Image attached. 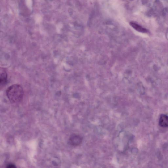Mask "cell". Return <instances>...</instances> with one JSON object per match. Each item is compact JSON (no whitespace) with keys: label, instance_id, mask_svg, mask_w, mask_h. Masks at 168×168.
<instances>
[{"label":"cell","instance_id":"obj_4","mask_svg":"<svg viewBox=\"0 0 168 168\" xmlns=\"http://www.w3.org/2000/svg\"><path fill=\"white\" fill-rule=\"evenodd\" d=\"M130 24L134 29L139 32L142 33H147L148 32L147 29L135 22H131Z\"/></svg>","mask_w":168,"mask_h":168},{"label":"cell","instance_id":"obj_1","mask_svg":"<svg viewBox=\"0 0 168 168\" xmlns=\"http://www.w3.org/2000/svg\"><path fill=\"white\" fill-rule=\"evenodd\" d=\"M6 94L11 102L14 103H18L23 100L24 90L23 87L19 84H13L7 89Z\"/></svg>","mask_w":168,"mask_h":168},{"label":"cell","instance_id":"obj_6","mask_svg":"<svg viewBox=\"0 0 168 168\" xmlns=\"http://www.w3.org/2000/svg\"><path fill=\"white\" fill-rule=\"evenodd\" d=\"M7 167L9 168H15L16 167L15 165L14 164H8V165H7Z\"/></svg>","mask_w":168,"mask_h":168},{"label":"cell","instance_id":"obj_3","mask_svg":"<svg viewBox=\"0 0 168 168\" xmlns=\"http://www.w3.org/2000/svg\"><path fill=\"white\" fill-rule=\"evenodd\" d=\"M7 74L5 68L1 67L0 71V84L1 87L6 84L7 82Z\"/></svg>","mask_w":168,"mask_h":168},{"label":"cell","instance_id":"obj_5","mask_svg":"<svg viewBox=\"0 0 168 168\" xmlns=\"http://www.w3.org/2000/svg\"><path fill=\"white\" fill-rule=\"evenodd\" d=\"M159 125L161 127H168V116L166 115L162 114L159 118Z\"/></svg>","mask_w":168,"mask_h":168},{"label":"cell","instance_id":"obj_2","mask_svg":"<svg viewBox=\"0 0 168 168\" xmlns=\"http://www.w3.org/2000/svg\"><path fill=\"white\" fill-rule=\"evenodd\" d=\"M82 137L80 135L73 134L70 137L69 142L72 146H78L82 144Z\"/></svg>","mask_w":168,"mask_h":168}]
</instances>
